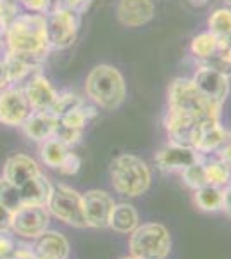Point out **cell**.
Wrapping results in <instances>:
<instances>
[{
    "label": "cell",
    "instance_id": "1",
    "mask_svg": "<svg viewBox=\"0 0 231 259\" xmlns=\"http://www.w3.org/2000/svg\"><path fill=\"white\" fill-rule=\"evenodd\" d=\"M7 54L26 57L40 64L50 52L45 14H18L6 31Z\"/></svg>",
    "mask_w": 231,
    "mask_h": 259
},
{
    "label": "cell",
    "instance_id": "2",
    "mask_svg": "<svg viewBox=\"0 0 231 259\" xmlns=\"http://www.w3.org/2000/svg\"><path fill=\"white\" fill-rule=\"evenodd\" d=\"M85 94L95 107L114 111L126 100L128 89L119 69L111 64H99L88 73Z\"/></svg>",
    "mask_w": 231,
    "mask_h": 259
},
{
    "label": "cell",
    "instance_id": "3",
    "mask_svg": "<svg viewBox=\"0 0 231 259\" xmlns=\"http://www.w3.org/2000/svg\"><path fill=\"white\" fill-rule=\"evenodd\" d=\"M112 189L123 197H140L152 185V169L135 154H121L111 162Z\"/></svg>",
    "mask_w": 231,
    "mask_h": 259
},
{
    "label": "cell",
    "instance_id": "4",
    "mask_svg": "<svg viewBox=\"0 0 231 259\" xmlns=\"http://www.w3.org/2000/svg\"><path fill=\"white\" fill-rule=\"evenodd\" d=\"M167 107L174 111H181L197 119L221 118L219 106H214L199 92L192 78H176L167 89Z\"/></svg>",
    "mask_w": 231,
    "mask_h": 259
},
{
    "label": "cell",
    "instance_id": "5",
    "mask_svg": "<svg viewBox=\"0 0 231 259\" xmlns=\"http://www.w3.org/2000/svg\"><path fill=\"white\" fill-rule=\"evenodd\" d=\"M129 256L135 259H167L173 249L169 230L162 223H140L129 233Z\"/></svg>",
    "mask_w": 231,
    "mask_h": 259
},
{
    "label": "cell",
    "instance_id": "6",
    "mask_svg": "<svg viewBox=\"0 0 231 259\" xmlns=\"http://www.w3.org/2000/svg\"><path fill=\"white\" fill-rule=\"evenodd\" d=\"M45 206H47L50 214L61 220L62 223L74 228H86L81 194H78L76 190L64 185V183L52 187L50 197Z\"/></svg>",
    "mask_w": 231,
    "mask_h": 259
},
{
    "label": "cell",
    "instance_id": "7",
    "mask_svg": "<svg viewBox=\"0 0 231 259\" xmlns=\"http://www.w3.org/2000/svg\"><path fill=\"white\" fill-rule=\"evenodd\" d=\"M79 16L81 14L64 6H56L45 16L50 47L68 49L69 45H73L79 30Z\"/></svg>",
    "mask_w": 231,
    "mask_h": 259
},
{
    "label": "cell",
    "instance_id": "8",
    "mask_svg": "<svg viewBox=\"0 0 231 259\" xmlns=\"http://www.w3.org/2000/svg\"><path fill=\"white\" fill-rule=\"evenodd\" d=\"M50 223V212L45 204H21L12 212L11 230L24 239H38L47 232Z\"/></svg>",
    "mask_w": 231,
    "mask_h": 259
},
{
    "label": "cell",
    "instance_id": "9",
    "mask_svg": "<svg viewBox=\"0 0 231 259\" xmlns=\"http://www.w3.org/2000/svg\"><path fill=\"white\" fill-rule=\"evenodd\" d=\"M231 133L221 124L216 118H205L197 121L190 135V147H193L199 154L207 157L209 154H216Z\"/></svg>",
    "mask_w": 231,
    "mask_h": 259
},
{
    "label": "cell",
    "instance_id": "10",
    "mask_svg": "<svg viewBox=\"0 0 231 259\" xmlns=\"http://www.w3.org/2000/svg\"><path fill=\"white\" fill-rule=\"evenodd\" d=\"M192 81L195 83V87L199 89L200 94L204 95L209 102H212L214 106L222 107V104L226 102L229 95V76H226L221 71L211 68V66L200 64L197 68L195 74L192 76Z\"/></svg>",
    "mask_w": 231,
    "mask_h": 259
},
{
    "label": "cell",
    "instance_id": "11",
    "mask_svg": "<svg viewBox=\"0 0 231 259\" xmlns=\"http://www.w3.org/2000/svg\"><path fill=\"white\" fill-rule=\"evenodd\" d=\"M204 157L205 156L199 154L190 145L167 142L164 147L155 152L154 162L157 169L162 171V173H181L184 168H188L193 162L202 161Z\"/></svg>",
    "mask_w": 231,
    "mask_h": 259
},
{
    "label": "cell",
    "instance_id": "12",
    "mask_svg": "<svg viewBox=\"0 0 231 259\" xmlns=\"http://www.w3.org/2000/svg\"><path fill=\"white\" fill-rule=\"evenodd\" d=\"M83 197V212H85L86 227L90 228H109L111 214L114 211L116 200L106 190H88Z\"/></svg>",
    "mask_w": 231,
    "mask_h": 259
},
{
    "label": "cell",
    "instance_id": "13",
    "mask_svg": "<svg viewBox=\"0 0 231 259\" xmlns=\"http://www.w3.org/2000/svg\"><path fill=\"white\" fill-rule=\"evenodd\" d=\"M31 107L19 87H9L0 90V123L7 126H23V123L31 114Z\"/></svg>",
    "mask_w": 231,
    "mask_h": 259
},
{
    "label": "cell",
    "instance_id": "14",
    "mask_svg": "<svg viewBox=\"0 0 231 259\" xmlns=\"http://www.w3.org/2000/svg\"><path fill=\"white\" fill-rule=\"evenodd\" d=\"M24 95L28 99V104L31 111H49L52 104L56 102L59 92L54 89V85L40 73H33L28 78L24 85Z\"/></svg>",
    "mask_w": 231,
    "mask_h": 259
},
{
    "label": "cell",
    "instance_id": "15",
    "mask_svg": "<svg viewBox=\"0 0 231 259\" xmlns=\"http://www.w3.org/2000/svg\"><path fill=\"white\" fill-rule=\"evenodd\" d=\"M116 14L123 26L140 28L154 19L155 6L152 0H119Z\"/></svg>",
    "mask_w": 231,
    "mask_h": 259
},
{
    "label": "cell",
    "instance_id": "16",
    "mask_svg": "<svg viewBox=\"0 0 231 259\" xmlns=\"http://www.w3.org/2000/svg\"><path fill=\"white\" fill-rule=\"evenodd\" d=\"M59 118L50 111H33L23 123V132L28 139L35 142H45L52 139L57 132Z\"/></svg>",
    "mask_w": 231,
    "mask_h": 259
},
{
    "label": "cell",
    "instance_id": "17",
    "mask_svg": "<svg viewBox=\"0 0 231 259\" xmlns=\"http://www.w3.org/2000/svg\"><path fill=\"white\" fill-rule=\"evenodd\" d=\"M38 173L40 166L36 164L35 159H31L26 154H14L4 164L2 178H6L7 182H11L12 185L19 189L23 183H26L29 178H33Z\"/></svg>",
    "mask_w": 231,
    "mask_h": 259
},
{
    "label": "cell",
    "instance_id": "18",
    "mask_svg": "<svg viewBox=\"0 0 231 259\" xmlns=\"http://www.w3.org/2000/svg\"><path fill=\"white\" fill-rule=\"evenodd\" d=\"M35 254L41 256L59 257V259H68L69 257V242L62 233L59 232H43L38 239H35Z\"/></svg>",
    "mask_w": 231,
    "mask_h": 259
},
{
    "label": "cell",
    "instance_id": "19",
    "mask_svg": "<svg viewBox=\"0 0 231 259\" xmlns=\"http://www.w3.org/2000/svg\"><path fill=\"white\" fill-rule=\"evenodd\" d=\"M138 225H140V214L135 206L129 202H116L111 221H109V228L123 235H129Z\"/></svg>",
    "mask_w": 231,
    "mask_h": 259
},
{
    "label": "cell",
    "instance_id": "20",
    "mask_svg": "<svg viewBox=\"0 0 231 259\" xmlns=\"http://www.w3.org/2000/svg\"><path fill=\"white\" fill-rule=\"evenodd\" d=\"M19 192L23 204H47L50 192H52V183L40 171L38 175L29 178L26 183H23L19 187Z\"/></svg>",
    "mask_w": 231,
    "mask_h": 259
},
{
    "label": "cell",
    "instance_id": "21",
    "mask_svg": "<svg viewBox=\"0 0 231 259\" xmlns=\"http://www.w3.org/2000/svg\"><path fill=\"white\" fill-rule=\"evenodd\" d=\"M226 194L224 189L214 185H204L200 189L193 190V202L197 209L204 212H221L224 211Z\"/></svg>",
    "mask_w": 231,
    "mask_h": 259
},
{
    "label": "cell",
    "instance_id": "22",
    "mask_svg": "<svg viewBox=\"0 0 231 259\" xmlns=\"http://www.w3.org/2000/svg\"><path fill=\"white\" fill-rule=\"evenodd\" d=\"M190 52H192V56L195 57V59H199L200 62L211 59V57L219 54V38L209 30L204 33H199V35L193 36L190 41Z\"/></svg>",
    "mask_w": 231,
    "mask_h": 259
},
{
    "label": "cell",
    "instance_id": "23",
    "mask_svg": "<svg viewBox=\"0 0 231 259\" xmlns=\"http://www.w3.org/2000/svg\"><path fill=\"white\" fill-rule=\"evenodd\" d=\"M95 114H97L95 106H86V102H83L74 107V109L64 112V114L59 118V123L66 128L81 130V132H85L88 121L91 118H95Z\"/></svg>",
    "mask_w": 231,
    "mask_h": 259
},
{
    "label": "cell",
    "instance_id": "24",
    "mask_svg": "<svg viewBox=\"0 0 231 259\" xmlns=\"http://www.w3.org/2000/svg\"><path fill=\"white\" fill-rule=\"evenodd\" d=\"M205 177H207V185L219 187V189H226L231 185V169L219 161L217 157H211L204 159Z\"/></svg>",
    "mask_w": 231,
    "mask_h": 259
},
{
    "label": "cell",
    "instance_id": "25",
    "mask_svg": "<svg viewBox=\"0 0 231 259\" xmlns=\"http://www.w3.org/2000/svg\"><path fill=\"white\" fill-rule=\"evenodd\" d=\"M69 152V147L64 145L61 140L52 137V139L41 142V149H40V157L43 161L45 166L49 168H54L57 169L61 166V162L64 161V157L68 156Z\"/></svg>",
    "mask_w": 231,
    "mask_h": 259
},
{
    "label": "cell",
    "instance_id": "26",
    "mask_svg": "<svg viewBox=\"0 0 231 259\" xmlns=\"http://www.w3.org/2000/svg\"><path fill=\"white\" fill-rule=\"evenodd\" d=\"M209 31L214 33L217 38L231 36V9L229 7H219L209 16L207 19Z\"/></svg>",
    "mask_w": 231,
    "mask_h": 259
},
{
    "label": "cell",
    "instance_id": "27",
    "mask_svg": "<svg viewBox=\"0 0 231 259\" xmlns=\"http://www.w3.org/2000/svg\"><path fill=\"white\" fill-rule=\"evenodd\" d=\"M205 159V157H204ZM204 159L199 162H193L188 168H184L181 173V182L188 187L192 192L200 189V187L207 185V177H205V168H204Z\"/></svg>",
    "mask_w": 231,
    "mask_h": 259
},
{
    "label": "cell",
    "instance_id": "28",
    "mask_svg": "<svg viewBox=\"0 0 231 259\" xmlns=\"http://www.w3.org/2000/svg\"><path fill=\"white\" fill-rule=\"evenodd\" d=\"M0 204L11 211H16L23 204L19 189L6 178H0Z\"/></svg>",
    "mask_w": 231,
    "mask_h": 259
},
{
    "label": "cell",
    "instance_id": "29",
    "mask_svg": "<svg viewBox=\"0 0 231 259\" xmlns=\"http://www.w3.org/2000/svg\"><path fill=\"white\" fill-rule=\"evenodd\" d=\"M83 102H85V100L79 97V95L73 94V92H61V94H57L56 102L52 104V107H50L49 111L52 112L54 116L61 118L64 112L74 109V107L79 106V104H83Z\"/></svg>",
    "mask_w": 231,
    "mask_h": 259
},
{
    "label": "cell",
    "instance_id": "30",
    "mask_svg": "<svg viewBox=\"0 0 231 259\" xmlns=\"http://www.w3.org/2000/svg\"><path fill=\"white\" fill-rule=\"evenodd\" d=\"M56 139H59L64 145H68V147H74L76 144L81 142V137H83V132L81 130H73V128H66L62 126L61 123H59L57 126V132H56Z\"/></svg>",
    "mask_w": 231,
    "mask_h": 259
},
{
    "label": "cell",
    "instance_id": "31",
    "mask_svg": "<svg viewBox=\"0 0 231 259\" xmlns=\"http://www.w3.org/2000/svg\"><path fill=\"white\" fill-rule=\"evenodd\" d=\"M79 168H81V159H79L78 154L74 152H68V156L64 157V161L61 162V166H59V173L66 175V177H73V175H76Z\"/></svg>",
    "mask_w": 231,
    "mask_h": 259
},
{
    "label": "cell",
    "instance_id": "32",
    "mask_svg": "<svg viewBox=\"0 0 231 259\" xmlns=\"http://www.w3.org/2000/svg\"><path fill=\"white\" fill-rule=\"evenodd\" d=\"M16 245L18 242H16L14 235H11V230L0 232V259H9L16 250Z\"/></svg>",
    "mask_w": 231,
    "mask_h": 259
},
{
    "label": "cell",
    "instance_id": "33",
    "mask_svg": "<svg viewBox=\"0 0 231 259\" xmlns=\"http://www.w3.org/2000/svg\"><path fill=\"white\" fill-rule=\"evenodd\" d=\"M24 9L29 11L31 14H45L50 9L52 0H21Z\"/></svg>",
    "mask_w": 231,
    "mask_h": 259
},
{
    "label": "cell",
    "instance_id": "34",
    "mask_svg": "<svg viewBox=\"0 0 231 259\" xmlns=\"http://www.w3.org/2000/svg\"><path fill=\"white\" fill-rule=\"evenodd\" d=\"M90 4H91V0H62L61 6L68 7V9L78 12V14H83V12L90 7Z\"/></svg>",
    "mask_w": 231,
    "mask_h": 259
},
{
    "label": "cell",
    "instance_id": "35",
    "mask_svg": "<svg viewBox=\"0 0 231 259\" xmlns=\"http://www.w3.org/2000/svg\"><path fill=\"white\" fill-rule=\"evenodd\" d=\"M216 157L231 169V137L219 147V150L216 152Z\"/></svg>",
    "mask_w": 231,
    "mask_h": 259
},
{
    "label": "cell",
    "instance_id": "36",
    "mask_svg": "<svg viewBox=\"0 0 231 259\" xmlns=\"http://www.w3.org/2000/svg\"><path fill=\"white\" fill-rule=\"evenodd\" d=\"M12 87V80H11V74H9V69L6 66V61L0 59V90H6Z\"/></svg>",
    "mask_w": 231,
    "mask_h": 259
},
{
    "label": "cell",
    "instance_id": "37",
    "mask_svg": "<svg viewBox=\"0 0 231 259\" xmlns=\"http://www.w3.org/2000/svg\"><path fill=\"white\" fill-rule=\"evenodd\" d=\"M12 212H14V211L7 209L6 206H2V204H0V232H4V230H11Z\"/></svg>",
    "mask_w": 231,
    "mask_h": 259
},
{
    "label": "cell",
    "instance_id": "38",
    "mask_svg": "<svg viewBox=\"0 0 231 259\" xmlns=\"http://www.w3.org/2000/svg\"><path fill=\"white\" fill-rule=\"evenodd\" d=\"M219 54L231 64V36L219 38Z\"/></svg>",
    "mask_w": 231,
    "mask_h": 259
},
{
    "label": "cell",
    "instance_id": "39",
    "mask_svg": "<svg viewBox=\"0 0 231 259\" xmlns=\"http://www.w3.org/2000/svg\"><path fill=\"white\" fill-rule=\"evenodd\" d=\"M224 194H226V200H224V212L228 216H231V185L226 187L224 189Z\"/></svg>",
    "mask_w": 231,
    "mask_h": 259
},
{
    "label": "cell",
    "instance_id": "40",
    "mask_svg": "<svg viewBox=\"0 0 231 259\" xmlns=\"http://www.w3.org/2000/svg\"><path fill=\"white\" fill-rule=\"evenodd\" d=\"M188 2H190L193 7H204L209 4V0H188Z\"/></svg>",
    "mask_w": 231,
    "mask_h": 259
},
{
    "label": "cell",
    "instance_id": "41",
    "mask_svg": "<svg viewBox=\"0 0 231 259\" xmlns=\"http://www.w3.org/2000/svg\"><path fill=\"white\" fill-rule=\"evenodd\" d=\"M33 259H59V257H50V256H41V254H35Z\"/></svg>",
    "mask_w": 231,
    "mask_h": 259
},
{
    "label": "cell",
    "instance_id": "42",
    "mask_svg": "<svg viewBox=\"0 0 231 259\" xmlns=\"http://www.w3.org/2000/svg\"><path fill=\"white\" fill-rule=\"evenodd\" d=\"M224 4H226V6H229V7H231V0H224Z\"/></svg>",
    "mask_w": 231,
    "mask_h": 259
},
{
    "label": "cell",
    "instance_id": "43",
    "mask_svg": "<svg viewBox=\"0 0 231 259\" xmlns=\"http://www.w3.org/2000/svg\"><path fill=\"white\" fill-rule=\"evenodd\" d=\"M121 259H135V257H131V256H124V257H121Z\"/></svg>",
    "mask_w": 231,
    "mask_h": 259
}]
</instances>
